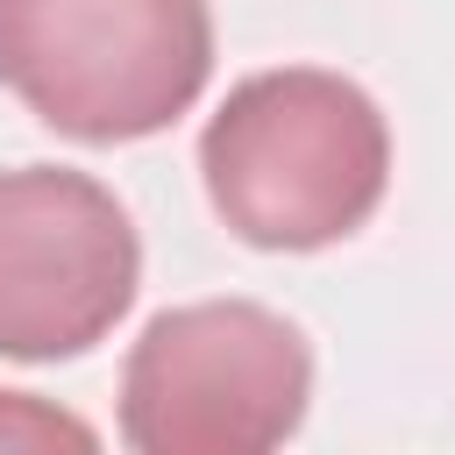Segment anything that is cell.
Segmentation results:
<instances>
[{"label":"cell","instance_id":"cell-1","mask_svg":"<svg viewBox=\"0 0 455 455\" xmlns=\"http://www.w3.org/2000/svg\"><path fill=\"white\" fill-rule=\"evenodd\" d=\"M199 178L235 242L306 256L348 242L384 206L391 128L341 71H256L213 107L199 135Z\"/></svg>","mask_w":455,"mask_h":455},{"label":"cell","instance_id":"cell-2","mask_svg":"<svg viewBox=\"0 0 455 455\" xmlns=\"http://www.w3.org/2000/svg\"><path fill=\"white\" fill-rule=\"evenodd\" d=\"M206 78V0H0V85L71 142L164 135Z\"/></svg>","mask_w":455,"mask_h":455},{"label":"cell","instance_id":"cell-3","mask_svg":"<svg viewBox=\"0 0 455 455\" xmlns=\"http://www.w3.org/2000/svg\"><path fill=\"white\" fill-rule=\"evenodd\" d=\"M313 398L306 334L256 299L171 306L121 370V441L142 455H263Z\"/></svg>","mask_w":455,"mask_h":455},{"label":"cell","instance_id":"cell-4","mask_svg":"<svg viewBox=\"0 0 455 455\" xmlns=\"http://www.w3.org/2000/svg\"><path fill=\"white\" fill-rule=\"evenodd\" d=\"M142 242L128 206L64 164L0 171V355L71 363L135 306Z\"/></svg>","mask_w":455,"mask_h":455},{"label":"cell","instance_id":"cell-5","mask_svg":"<svg viewBox=\"0 0 455 455\" xmlns=\"http://www.w3.org/2000/svg\"><path fill=\"white\" fill-rule=\"evenodd\" d=\"M0 448H92V427L43 405L36 391H0Z\"/></svg>","mask_w":455,"mask_h":455}]
</instances>
